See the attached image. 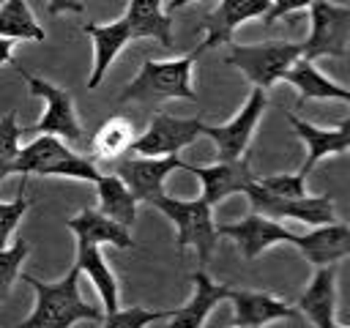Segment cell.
<instances>
[{
    "label": "cell",
    "mask_w": 350,
    "mask_h": 328,
    "mask_svg": "<svg viewBox=\"0 0 350 328\" xmlns=\"http://www.w3.org/2000/svg\"><path fill=\"white\" fill-rule=\"evenodd\" d=\"M14 68H16L19 77L27 82L30 93L38 96V98H44V104H46L44 118H41L36 126H30L27 131L55 134V137H66L68 142H82V126H79V120H77V109H74L71 93H68L66 87H55V85H49V82H44V79L27 74L19 63H14Z\"/></svg>",
    "instance_id": "obj_8"
},
{
    "label": "cell",
    "mask_w": 350,
    "mask_h": 328,
    "mask_svg": "<svg viewBox=\"0 0 350 328\" xmlns=\"http://www.w3.org/2000/svg\"><path fill=\"white\" fill-rule=\"evenodd\" d=\"M191 282H194V295H191V301H189L186 306H180L178 312H167V323H170V325L200 328V325L208 320V312H211L219 301H227V295H230V287L211 282L205 271L191 273Z\"/></svg>",
    "instance_id": "obj_19"
},
{
    "label": "cell",
    "mask_w": 350,
    "mask_h": 328,
    "mask_svg": "<svg viewBox=\"0 0 350 328\" xmlns=\"http://www.w3.org/2000/svg\"><path fill=\"white\" fill-rule=\"evenodd\" d=\"M186 172L197 175L202 183V200L213 208L216 202H221L230 194L243 191L252 183V169H249V159L238 156V159H219L211 167H194V164H183Z\"/></svg>",
    "instance_id": "obj_11"
},
{
    "label": "cell",
    "mask_w": 350,
    "mask_h": 328,
    "mask_svg": "<svg viewBox=\"0 0 350 328\" xmlns=\"http://www.w3.org/2000/svg\"><path fill=\"white\" fill-rule=\"evenodd\" d=\"M268 3H271V5H268V11L260 16V19H262V25H273L276 19H282V16L293 14V11L309 8V3H312V0H268Z\"/></svg>",
    "instance_id": "obj_33"
},
{
    "label": "cell",
    "mask_w": 350,
    "mask_h": 328,
    "mask_svg": "<svg viewBox=\"0 0 350 328\" xmlns=\"http://www.w3.org/2000/svg\"><path fill=\"white\" fill-rule=\"evenodd\" d=\"M306 175L295 172V175H268V178H252V183L243 189V194L249 197L254 213H260L265 205L279 202V200H293L306 194L304 191Z\"/></svg>",
    "instance_id": "obj_25"
},
{
    "label": "cell",
    "mask_w": 350,
    "mask_h": 328,
    "mask_svg": "<svg viewBox=\"0 0 350 328\" xmlns=\"http://www.w3.org/2000/svg\"><path fill=\"white\" fill-rule=\"evenodd\" d=\"M216 235L232 238L246 260H254L262 249H268L273 243H293L295 241V232L284 230L282 224H276L273 219H268L262 213H252V216L232 221V224H219Z\"/></svg>",
    "instance_id": "obj_12"
},
{
    "label": "cell",
    "mask_w": 350,
    "mask_h": 328,
    "mask_svg": "<svg viewBox=\"0 0 350 328\" xmlns=\"http://www.w3.org/2000/svg\"><path fill=\"white\" fill-rule=\"evenodd\" d=\"M98 290L101 295V303L107 312L118 309V282L109 271V265L104 262L101 251H98V243L93 241H85V238H77V262H74Z\"/></svg>",
    "instance_id": "obj_23"
},
{
    "label": "cell",
    "mask_w": 350,
    "mask_h": 328,
    "mask_svg": "<svg viewBox=\"0 0 350 328\" xmlns=\"http://www.w3.org/2000/svg\"><path fill=\"white\" fill-rule=\"evenodd\" d=\"M82 30L93 38V49H96V66H93V74H90V79H88V87H98V82H101V77L107 74V68H109V63L115 60V55H118L129 41H134L137 33H134V27H131L123 16H120L118 22H109V25L85 22Z\"/></svg>",
    "instance_id": "obj_18"
},
{
    "label": "cell",
    "mask_w": 350,
    "mask_h": 328,
    "mask_svg": "<svg viewBox=\"0 0 350 328\" xmlns=\"http://www.w3.org/2000/svg\"><path fill=\"white\" fill-rule=\"evenodd\" d=\"M11 169L19 172L22 178H27V175H60V178H79V180H90V183L101 175L90 159L66 148V142H60L55 134H41L30 145L19 148Z\"/></svg>",
    "instance_id": "obj_3"
},
{
    "label": "cell",
    "mask_w": 350,
    "mask_h": 328,
    "mask_svg": "<svg viewBox=\"0 0 350 328\" xmlns=\"http://www.w3.org/2000/svg\"><path fill=\"white\" fill-rule=\"evenodd\" d=\"M301 57V44L293 41H265V44H232L227 63L238 66L257 87H271L282 74Z\"/></svg>",
    "instance_id": "obj_6"
},
{
    "label": "cell",
    "mask_w": 350,
    "mask_h": 328,
    "mask_svg": "<svg viewBox=\"0 0 350 328\" xmlns=\"http://www.w3.org/2000/svg\"><path fill=\"white\" fill-rule=\"evenodd\" d=\"M167 320V312H150L145 306H126V309H112L101 317L104 325L109 328H142L148 323Z\"/></svg>",
    "instance_id": "obj_31"
},
{
    "label": "cell",
    "mask_w": 350,
    "mask_h": 328,
    "mask_svg": "<svg viewBox=\"0 0 350 328\" xmlns=\"http://www.w3.org/2000/svg\"><path fill=\"white\" fill-rule=\"evenodd\" d=\"M293 246H298L304 251V257L314 265H325V262H339L350 254V227L345 221H328V224H317L312 232L306 235H295Z\"/></svg>",
    "instance_id": "obj_15"
},
{
    "label": "cell",
    "mask_w": 350,
    "mask_h": 328,
    "mask_svg": "<svg viewBox=\"0 0 350 328\" xmlns=\"http://www.w3.org/2000/svg\"><path fill=\"white\" fill-rule=\"evenodd\" d=\"M93 183L98 189V210L104 216H109L112 221H118L123 227H131L134 213H137V200L126 189V183L115 172L112 175H98Z\"/></svg>",
    "instance_id": "obj_26"
},
{
    "label": "cell",
    "mask_w": 350,
    "mask_h": 328,
    "mask_svg": "<svg viewBox=\"0 0 350 328\" xmlns=\"http://www.w3.org/2000/svg\"><path fill=\"white\" fill-rule=\"evenodd\" d=\"M112 164V172L126 183V189L134 194L137 202H150L153 197L164 194V180L170 172L183 169V161L178 159V153H167V156H137V153H126Z\"/></svg>",
    "instance_id": "obj_7"
},
{
    "label": "cell",
    "mask_w": 350,
    "mask_h": 328,
    "mask_svg": "<svg viewBox=\"0 0 350 328\" xmlns=\"http://www.w3.org/2000/svg\"><path fill=\"white\" fill-rule=\"evenodd\" d=\"M161 213H167V219H172L175 230H178V249H189L194 246L197 249V257L200 262H208L216 243H219V235H216V224H213V216H211V205L197 197V200H178V197H167V194H159L150 200Z\"/></svg>",
    "instance_id": "obj_4"
},
{
    "label": "cell",
    "mask_w": 350,
    "mask_h": 328,
    "mask_svg": "<svg viewBox=\"0 0 350 328\" xmlns=\"http://www.w3.org/2000/svg\"><path fill=\"white\" fill-rule=\"evenodd\" d=\"M227 301H232L235 306V325H262V323H273V320H298L301 312L287 306L284 301L268 295V292H249V290H232Z\"/></svg>",
    "instance_id": "obj_17"
},
{
    "label": "cell",
    "mask_w": 350,
    "mask_h": 328,
    "mask_svg": "<svg viewBox=\"0 0 350 328\" xmlns=\"http://www.w3.org/2000/svg\"><path fill=\"white\" fill-rule=\"evenodd\" d=\"M287 120H290V126L298 131V137L309 148V156H306V161L301 167V175H309L314 169V164L320 159H325V156H342V153H347V145H350V120H342L336 128H328V131L325 128H317V126H312V123H306V120H301L295 115H287Z\"/></svg>",
    "instance_id": "obj_16"
},
{
    "label": "cell",
    "mask_w": 350,
    "mask_h": 328,
    "mask_svg": "<svg viewBox=\"0 0 350 328\" xmlns=\"http://www.w3.org/2000/svg\"><path fill=\"white\" fill-rule=\"evenodd\" d=\"M265 101H268L265 98V87H257L254 85L249 101L243 104V109L230 123H224V126H205L202 123V131L200 134H205V137L213 139L219 159L227 161V159L243 156V150L249 145V137H252V131H254V126H257V120H260V115L265 109Z\"/></svg>",
    "instance_id": "obj_10"
},
{
    "label": "cell",
    "mask_w": 350,
    "mask_h": 328,
    "mask_svg": "<svg viewBox=\"0 0 350 328\" xmlns=\"http://www.w3.org/2000/svg\"><path fill=\"white\" fill-rule=\"evenodd\" d=\"M186 3H191V0H170V11H175V8H183Z\"/></svg>",
    "instance_id": "obj_36"
},
{
    "label": "cell",
    "mask_w": 350,
    "mask_h": 328,
    "mask_svg": "<svg viewBox=\"0 0 350 328\" xmlns=\"http://www.w3.org/2000/svg\"><path fill=\"white\" fill-rule=\"evenodd\" d=\"M0 63H8V66L16 63L11 57V38H5V36H0Z\"/></svg>",
    "instance_id": "obj_35"
},
{
    "label": "cell",
    "mask_w": 350,
    "mask_h": 328,
    "mask_svg": "<svg viewBox=\"0 0 350 328\" xmlns=\"http://www.w3.org/2000/svg\"><path fill=\"white\" fill-rule=\"evenodd\" d=\"M282 79L298 87V93H301L298 107L304 101H309V98H339V101H350V90L342 87V85H336V82H331L328 77H323L312 66V60H306V57H295L293 66L282 74Z\"/></svg>",
    "instance_id": "obj_20"
},
{
    "label": "cell",
    "mask_w": 350,
    "mask_h": 328,
    "mask_svg": "<svg viewBox=\"0 0 350 328\" xmlns=\"http://www.w3.org/2000/svg\"><path fill=\"white\" fill-rule=\"evenodd\" d=\"M202 131V120L200 118H172L167 112H156L150 126L134 137L129 153L137 156H167V153H178L186 145H191Z\"/></svg>",
    "instance_id": "obj_9"
},
{
    "label": "cell",
    "mask_w": 350,
    "mask_h": 328,
    "mask_svg": "<svg viewBox=\"0 0 350 328\" xmlns=\"http://www.w3.org/2000/svg\"><path fill=\"white\" fill-rule=\"evenodd\" d=\"M66 224H68V230H74L77 238H85V241H93V243H112L118 249H134V241H131L129 227L112 221L101 210L85 208L74 219H68Z\"/></svg>",
    "instance_id": "obj_21"
},
{
    "label": "cell",
    "mask_w": 350,
    "mask_h": 328,
    "mask_svg": "<svg viewBox=\"0 0 350 328\" xmlns=\"http://www.w3.org/2000/svg\"><path fill=\"white\" fill-rule=\"evenodd\" d=\"M312 33L301 44V57H347L350 44V8L336 5L331 0H312L309 3Z\"/></svg>",
    "instance_id": "obj_5"
},
{
    "label": "cell",
    "mask_w": 350,
    "mask_h": 328,
    "mask_svg": "<svg viewBox=\"0 0 350 328\" xmlns=\"http://www.w3.org/2000/svg\"><path fill=\"white\" fill-rule=\"evenodd\" d=\"M262 216L268 219H298L304 224H328V221H336V210H334V200L328 194H320V197H293V200H279V202H271L260 210Z\"/></svg>",
    "instance_id": "obj_22"
},
{
    "label": "cell",
    "mask_w": 350,
    "mask_h": 328,
    "mask_svg": "<svg viewBox=\"0 0 350 328\" xmlns=\"http://www.w3.org/2000/svg\"><path fill=\"white\" fill-rule=\"evenodd\" d=\"M205 49L197 46L186 57L178 60H145L139 74L120 90V101H159V98H189L194 101L197 93L191 87V66Z\"/></svg>",
    "instance_id": "obj_2"
},
{
    "label": "cell",
    "mask_w": 350,
    "mask_h": 328,
    "mask_svg": "<svg viewBox=\"0 0 350 328\" xmlns=\"http://www.w3.org/2000/svg\"><path fill=\"white\" fill-rule=\"evenodd\" d=\"M336 271H339V262L317 265V273H314L312 284L298 298L301 317H306L317 328H342L334 320V309H336Z\"/></svg>",
    "instance_id": "obj_13"
},
{
    "label": "cell",
    "mask_w": 350,
    "mask_h": 328,
    "mask_svg": "<svg viewBox=\"0 0 350 328\" xmlns=\"http://www.w3.org/2000/svg\"><path fill=\"white\" fill-rule=\"evenodd\" d=\"M0 36L44 41V27L36 22L25 0H5L0 5Z\"/></svg>",
    "instance_id": "obj_28"
},
{
    "label": "cell",
    "mask_w": 350,
    "mask_h": 328,
    "mask_svg": "<svg viewBox=\"0 0 350 328\" xmlns=\"http://www.w3.org/2000/svg\"><path fill=\"white\" fill-rule=\"evenodd\" d=\"M131 142H134V126H131V120L115 115V118L104 120L96 128V134L90 137V156L109 164V161L126 156L129 148H131Z\"/></svg>",
    "instance_id": "obj_27"
},
{
    "label": "cell",
    "mask_w": 350,
    "mask_h": 328,
    "mask_svg": "<svg viewBox=\"0 0 350 328\" xmlns=\"http://www.w3.org/2000/svg\"><path fill=\"white\" fill-rule=\"evenodd\" d=\"M268 0H219V5L205 16L202 27H205V38H202V49H211L216 44H230L232 33L238 25L262 16L268 11Z\"/></svg>",
    "instance_id": "obj_14"
},
{
    "label": "cell",
    "mask_w": 350,
    "mask_h": 328,
    "mask_svg": "<svg viewBox=\"0 0 350 328\" xmlns=\"http://www.w3.org/2000/svg\"><path fill=\"white\" fill-rule=\"evenodd\" d=\"M123 19L134 27L137 38H156L161 46H172V22L161 11V0H131Z\"/></svg>",
    "instance_id": "obj_24"
},
{
    "label": "cell",
    "mask_w": 350,
    "mask_h": 328,
    "mask_svg": "<svg viewBox=\"0 0 350 328\" xmlns=\"http://www.w3.org/2000/svg\"><path fill=\"white\" fill-rule=\"evenodd\" d=\"M49 14H66V11H74V14H82V3L79 0H49Z\"/></svg>",
    "instance_id": "obj_34"
},
{
    "label": "cell",
    "mask_w": 350,
    "mask_h": 328,
    "mask_svg": "<svg viewBox=\"0 0 350 328\" xmlns=\"http://www.w3.org/2000/svg\"><path fill=\"white\" fill-rule=\"evenodd\" d=\"M25 210H27V200H25V178H22L16 200L14 202H0V249L8 243V238H11V232L19 224Z\"/></svg>",
    "instance_id": "obj_32"
},
{
    "label": "cell",
    "mask_w": 350,
    "mask_h": 328,
    "mask_svg": "<svg viewBox=\"0 0 350 328\" xmlns=\"http://www.w3.org/2000/svg\"><path fill=\"white\" fill-rule=\"evenodd\" d=\"M79 279H82V271L77 265L57 284H44L41 279L25 273L22 282L36 290V306H33L30 317L19 323V328H68L79 320L101 323L104 314L96 306H90L88 301H82Z\"/></svg>",
    "instance_id": "obj_1"
},
{
    "label": "cell",
    "mask_w": 350,
    "mask_h": 328,
    "mask_svg": "<svg viewBox=\"0 0 350 328\" xmlns=\"http://www.w3.org/2000/svg\"><path fill=\"white\" fill-rule=\"evenodd\" d=\"M27 251H30L27 241H16L11 249H8V246L0 249V301L8 298L11 284H14V279L19 276V268H22V262H25Z\"/></svg>",
    "instance_id": "obj_30"
},
{
    "label": "cell",
    "mask_w": 350,
    "mask_h": 328,
    "mask_svg": "<svg viewBox=\"0 0 350 328\" xmlns=\"http://www.w3.org/2000/svg\"><path fill=\"white\" fill-rule=\"evenodd\" d=\"M19 134H22V128L16 126V109H8L0 118V180L14 172L11 167L19 153Z\"/></svg>",
    "instance_id": "obj_29"
}]
</instances>
